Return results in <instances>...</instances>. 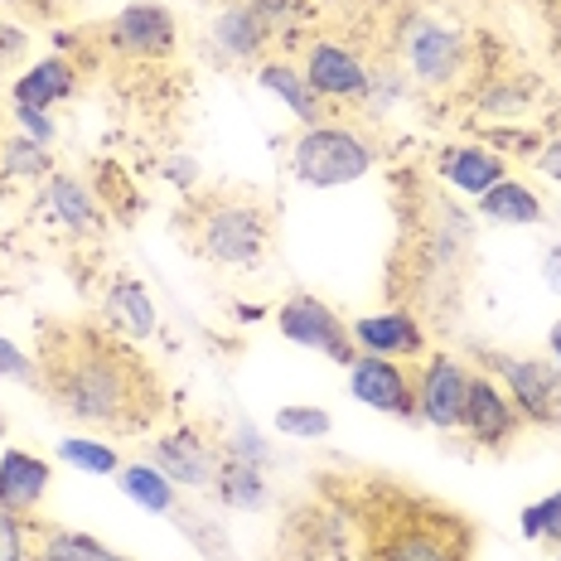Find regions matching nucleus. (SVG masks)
<instances>
[{
	"mask_svg": "<svg viewBox=\"0 0 561 561\" xmlns=\"http://www.w3.org/2000/svg\"><path fill=\"white\" fill-rule=\"evenodd\" d=\"M39 388L68 421L92 431H146L165 397L126 339L88 324L39 330Z\"/></svg>",
	"mask_w": 561,
	"mask_h": 561,
	"instance_id": "nucleus-1",
	"label": "nucleus"
},
{
	"mask_svg": "<svg viewBox=\"0 0 561 561\" xmlns=\"http://www.w3.org/2000/svg\"><path fill=\"white\" fill-rule=\"evenodd\" d=\"M184 238L204 262L228 266V272H252L272 248V214L252 204L248 194H208L184 218Z\"/></svg>",
	"mask_w": 561,
	"mask_h": 561,
	"instance_id": "nucleus-2",
	"label": "nucleus"
},
{
	"mask_svg": "<svg viewBox=\"0 0 561 561\" xmlns=\"http://www.w3.org/2000/svg\"><path fill=\"white\" fill-rule=\"evenodd\" d=\"M373 561H470V528L446 508H388L368 537Z\"/></svg>",
	"mask_w": 561,
	"mask_h": 561,
	"instance_id": "nucleus-3",
	"label": "nucleus"
},
{
	"mask_svg": "<svg viewBox=\"0 0 561 561\" xmlns=\"http://www.w3.org/2000/svg\"><path fill=\"white\" fill-rule=\"evenodd\" d=\"M378 165V150L364 131L339 122H314L296 136L290 146V170H296L300 184L310 190H339V184H354Z\"/></svg>",
	"mask_w": 561,
	"mask_h": 561,
	"instance_id": "nucleus-4",
	"label": "nucleus"
},
{
	"mask_svg": "<svg viewBox=\"0 0 561 561\" xmlns=\"http://www.w3.org/2000/svg\"><path fill=\"white\" fill-rule=\"evenodd\" d=\"M98 34L116 58H126V64H165L174 54V44H180L174 10L160 5V0H136V5L116 10Z\"/></svg>",
	"mask_w": 561,
	"mask_h": 561,
	"instance_id": "nucleus-5",
	"label": "nucleus"
},
{
	"mask_svg": "<svg viewBox=\"0 0 561 561\" xmlns=\"http://www.w3.org/2000/svg\"><path fill=\"white\" fill-rule=\"evenodd\" d=\"M276 330L286 334L296 348H310V354L330 358V364H339V368H348L358 358V344H354V334H348V320H339V310L324 306V300L310 296V290L280 300Z\"/></svg>",
	"mask_w": 561,
	"mask_h": 561,
	"instance_id": "nucleus-6",
	"label": "nucleus"
},
{
	"mask_svg": "<svg viewBox=\"0 0 561 561\" xmlns=\"http://www.w3.org/2000/svg\"><path fill=\"white\" fill-rule=\"evenodd\" d=\"M494 368L528 426H561V368L552 358H494Z\"/></svg>",
	"mask_w": 561,
	"mask_h": 561,
	"instance_id": "nucleus-7",
	"label": "nucleus"
},
{
	"mask_svg": "<svg viewBox=\"0 0 561 561\" xmlns=\"http://www.w3.org/2000/svg\"><path fill=\"white\" fill-rule=\"evenodd\" d=\"M402 54H407V68L426 88H450L470 68V39L460 30L440 25V20H416L402 39Z\"/></svg>",
	"mask_w": 561,
	"mask_h": 561,
	"instance_id": "nucleus-8",
	"label": "nucleus"
},
{
	"mask_svg": "<svg viewBox=\"0 0 561 561\" xmlns=\"http://www.w3.org/2000/svg\"><path fill=\"white\" fill-rule=\"evenodd\" d=\"M348 392L364 407L382 416H416V373L402 358H378V354H358L348 364Z\"/></svg>",
	"mask_w": 561,
	"mask_h": 561,
	"instance_id": "nucleus-9",
	"label": "nucleus"
},
{
	"mask_svg": "<svg viewBox=\"0 0 561 561\" xmlns=\"http://www.w3.org/2000/svg\"><path fill=\"white\" fill-rule=\"evenodd\" d=\"M460 431L479 450H508L518 440L523 416L513 407V397L504 392V382L489 378V373H470V397H465Z\"/></svg>",
	"mask_w": 561,
	"mask_h": 561,
	"instance_id": "nucleus-10",
	"label": "nucleus"
},
{
	"mask_svg": "<svg viewBox=\"0 0 561 561\" xmlns=\"http://www.w3.org/2000/svg\"><path fill=\"white\" fill-rule=\"evenodd\" d=\"M306 83L320 102H368L373 68L339 39H314L306 44V64H300Z\"/></svg>",
	"mask_w": 561,
	"mask_h": 561,
	"instance_id": "nucleus-11",
	"label": "nucleus"
},
{
	"mask_svg": "<svg viewBox=\"0 0 561 561\" xmlns=\"http://www.w3.org/2000/svg\"><path fill=\"white\" fill-rule=\"evenodd\" d=\"M465 397H470V368L450 354H426L416 368V416L431 431H460Z\"/></svg>",
	"mask_w": 561,
	"mask_h": 561,
	"instance_id": "nucleus-12",
	"label": "nucleus"
},
{
	"mask_svg": "<svg viewBox=\"0 0 561 561\" xmlns=\"http://www.w3.org/2000/svg\"><path fill=\"white\" fill-rule=\"evenodd\" d=\"M150 465L170 479L174 489H214L224 470V450L204 440L198 431H165L150 440Z\"/></svg>",
	"mask_w": 561,
	"mask_h": 561,
	"instance_id": "nucleus-13",
	"label": "nucleus"
},
{
	"mask_svg": "<svg viewBox=\"0 0 561 561\" xmlns=\"http://www.w3.org/2000/svg\"><path fill=\"white\" fill-rule=\"evenodd\" d=\"M102 330H112L116 339H126V344H140V339L156 334L160 314H156V300H150V290L140 286L136 276H116L107 290H102Z\"/></svg>",
	"mask_w": 561,
	"mask_h": 561,
	"instance_id": "nucleus-14",
	"label": "nucleus"
},
{
	"mask_svg": "<svg viewBox=\"0 0 561 561\" xmlns=\"http://www.w3.org/2000/svg\"><path fill=\"white\" fill-rule=\"evenodd\" d=\"M39 204L49 208V218H58L73 238H102V232H107V214H102L98 194H92L83 180H73V174H49L39 190Z\"/></svg>",
	"mask_w": 561,
	"mask_h": 561,
	"instance_id": "nucleus-15",
	"label": "nucleus"
},
{
	"mask_svg": "<svg viewBox=\"0 0 561 561\" xmlns=\"http://www.w3.org/2000/svg\"><path fill=\"white\" fill-rule=\"evenodd\" d=\"M358 354H378V358H416L426 354V334L407 310H378L364 314V320L348 324Z\"/></svg>",
	"mask_w": 561,
	"mask_h": 561,
	"instance_id": "nucleus-16",
	"label": "nucleus"
},
{
	"mask_svg": "<svg viewBox=\"0 0 561 561\" xmlns=\"http://www.w3.org/2000/svg\"><path fill=\"white\" fill-rule=\"evenodd\" d=\"M49 484H54L49 460H39V455H30V450L0 455V508L5 513H25V518H34L44 504V494H49Z\"/></svg>",
	"mask_w": 561,
	"mask_h": 561,
	"instance_id": "nucleus-17",
	"label": "nucleus"
},
{
	"mask_svg": "<svg viewBox=\"0 0 561 561\" xmlns=\"http://www.w3.org/2000/svg\"><path fill=\"white\" fill-rule=\"evenodd\" d=\"M436 170L470 198L489 194L499 180H508V160L499 156V150H489V146H450V150H440Z\"/></svg>",
	"mask_w": 561,
	"mask_h": 561,
	"instance_id": "nucleus-18",
	"label": "nucleus"
},
{
	"mask_svg": "<svg viewBox=\"0 0 561 561\" xmlns=\"http://www.w3.org/2000/svg\"><path fill=\"white\" fill-rule=\"evenodd\" d=\"M73 92H78V68L68 64V54L39 58L30 73H20L15 83H10V98H15L20 107H44V112H54L58 102H68Z\"/></svg>",
	"mask_w": 561,
	"mask_h": 561,
	"instance_id": "nucleus-19",
	"label": "nucleus"
},
{
	"mask_svg": "<svg viewBox=\"0 0 561 561\" xmlns=\"http://www.w3.org/2000/svg\"><path fill=\"white\" fill-rule=\"evenodd\" d=\"M266 39H272V30H266V20L256 15L248 0L218 10V20H214V49L224 54V58H232V64H252V58L266 49Z\"/></svg>",
	"mask_w": 561,
	"mask_h": 561,
	"instance_id": "nucleus-20",
	"label": "nucleus"
},
{
	"mask_svg": "<svg viewBox=\"0 0 561 561\" xmlns=\"http://www.w3.org/2000/svg\"><path fill=\"white\" fill-rule=\"evenodd\" d=\"M256 83H262L272 98L286 107L290 116H296L300 126H314V122H324V102L314 98V88L306 83V73L300 68H290V64H280V58H266L262 68H256Z\"/></svg>",
	"mask_w": 561,
	"mask_h": 561,
	"instance_id": "nucleus-21",
	"label": "nucleus"
},
{
	"mask_svg": "<svg viewBox=\"0 0 561 561\" xmlns=\"http://www.w3.org/2000/svg\"><path fill=\"white\" fill-rule=\"evenodd\" d=\"M474 208L489 218V224H504V228H533V224H542L547 218V208H542V198H537L523 180H499L489 194H479L474 198Z\"/></svg>",
	"mask_w": 561,
	"mask_h": 561,
	"instance_id": "nucleus-22",
	"label": "nucleus"
},
{
	"mask_svg": "<svg viewBox=\"0 0 561 561\" xmlns=\"http://www.w3.org/2000/svg\"><path fill=\"white\" fill-rule=\"evenodd\" d=\"M116 484H122V494L131 499L136 508L160 513V518H165V513H174V484H170V479L160 474L150 460L122 465V470H116Z\"/></svg>",
	"mask_w": 561,
	"mask_h": 561,
	"instance_id": "nucleus-23",
	"label": "nucleus"
},
{
	"mask_svg": "<svg viewBox=\"0 0 561 561\" xmlns=\"http://www.w3.org/2000/svg\"><path fill=\"white\" fill-rule=\"evenodd\" d=\"M34 557L39 561H126L102 537H88L78 528H39V552Z\"/></svg>",
	"mask_w": 561,
	"mask_h": 561,
	"instance_id": "nucleus-24",
	"label": "nucleus"
},
{
	"mask_svg": "<svg viewBox=\"0 0 561 561\" xmlns=\"http://www.w3.org/2000/svg\"><path fill=\"white\" fill-rule=\"evenodd\" d=\"M214 489L228 508H262L266 504V474H262V465H248V460H228L224 455V470H218Z\"/></svg>",
	"mask_w": 561,
	"mask_h": 561,
	"instance_id": "nucleus-25",
	"label": "nucleus"
},
{
	"mask_svg": "<svg viewBox=\"0 0 561 561\" xmlns=\"http://www.w3.org/2000/svg\"><path fill=\"white\" fill-rule=\"evenodd\" d=\"M58 460L83 470V474H116L122 470L116 446H107V440H98V436H64L58 440Z\"/></svg>",
	"mask_w": 561,
	"mask_h": 561,
	"instance_id": "nucleus-26",
	"label": "nucleus"
},
{
	"mask_svg": "<svg viewBox=\"0 0 561 561\" xmlns=\"http://www.w3.org/2000/svg\"><path fill=\"white\" fill-rule=\"evenodd\" d=\"M49 146H39V140L30 136H10L5 146H0V170H5V180H49Z\"/></svg>",
	"mask_w": 561,
	"mask_h": 561,
	"instance_id": "nucleus-27",
	"label": "nucleus"
},
{
	"mask_svg": "<svg viewBox=\"0 0 561 561\" xmlns=\"http://www.w3.org/2000/svg\"><path fill=\"white\" fill-rule=\"evenodd\" d=\"M276 436H290V440H324L334 431V416L324 407H280L276 412Z\"/></svg>",
	"mask_w": 561,
	"mask_h": 561,
	"instance_id": "nucleus-28",
	"label": "nucleus"
},
{
	"mask_svg": "<svg viewBox=\"0 0 561 561\" xmlns=\"http://www.w3.org/2000/svg\"><path fill=\"white\" fill-rule=\"evenodd\" d=\"M34 552H39V523L0 508V561H34Z\"/></svg>",
	"mask_w": 561,
	"mask_h": 561,
	"instance_id": "nucleus-29",
	"label": "nucleus"
},
{
	"mask_svg": "<svg viewBox=\"0 0 561 561\" xmlns=\"http://www.w3.org/2000/svg\"><path fill=\"white\" fill-rule=\"evenodd\" d=\"M523 537H528V542L561 547V489H552L547 499L523 508Z\"/></svg>",
	"mask_w": 561,
	"mask_h": 561,
	"instance_id": "nucleus-30",
	"label": "nucleus"
},
{
	"mask_svg": "<svg viewBox=\"0 0 561 561\" xmlns=\"http://www.w3.org/2000/svg\"><path fill=\"white\" fill-rule=\"evenodd\" d=\"M0 378L25 382V388H39V358H30L25 348L10 344L5 334H0Z\"/></svg>",
	"mask_w": 561,
	"mask_h": 561,
	"instance_id": "nucleus-31",
	"label": "nucleus"
},
{
	"mask_svg": "<svg viewBox=\"0 0 561 561\" xmlns=\"http://www.w3.org/2000/svg\"><path fill=\"white\" fill-rule=\"evenodd\" d=\"M228 460H248V465H262V470H266V460H272V446L262 440V431H256L252 421H242V426L228 436Z\"/></svg>",
	"mask_w": 561,
	"mask_h": 561,
	"instance_id": "nucleus-32",
	"label": "nucleus"
},
{
	"mask_svg": "<svg viewBox=\"0 0 561 561\" xmlns=\"http://www.w3.org/2000/svg\"><path fill=\"white\" fill-rule=\"evenodd\" d=\"M15 126H20V136H30V140H39V146H54V136H58V126H54V112H44V107H20L15 102Z\"/></svg>",
	"mask_w": 561,
	"mask_h": 561,
	"instance_id": "nucleus-33",
	"label": "nucleus"
},
{
	"mask_svg": "<svg viewBox=\"0 0 561 561\" xmlns=\"http://www.w3.org/2000/svg\"><path fill=\"white\" fill-rule=\"evenodd\" d=\"M248 5L256 10V15L266 20V30H290L300 20V0H248Z\"/></svg>",
	"mask_w": 561,
	"mask_h": 561,
	"instance_id": "nucleus-34",
	"label": "nucleus"
},
{
	"mask_svg": "<svg viewBox=\"0 0 561 561\" xmlns=\"http://www.w3.org/2000/svg\"><path fill=\"white\" fill-rule=\"evenodd\" d=\"M25 49H30V34L20 30V25H10V20H0V68L15 64Z\"/></svg>",
	"mask_w": 561,
	"mask_h": 561,
	"instance_id": "nucleus-35",
	"label": "nucleus"
},
{
	"mask_svg": "<svg viewBox=\"0 0 561 561\" xmlns=\"http://www.w3.org/2000/svg\"><path fill=\"white\" fill-rule=\"evenodd\" d=\"M537 170L552 174V180H561V140H547V146L537 150Z\"/></svg>",
	"mask_w": 561,
	"mask_h": 561,
	"instance_id": "nucleus-36",
	"label": "nucleus"
},
{
	"mask_svg": "<svg viewBox=\"0 0 561 561\" xmlns=\"http://www.w3.org/2000/svg\"><path fill=\"white\" fill-rule=\"evenodd\" d=\"M165 174H170V180H174V184H180V190H190V184L198 180L194 160H184V156H180V160H170V165H165Z\"/></svg>",
	"mask_w": 561,
	"mask_h": 561,
	"instance_id": "nucleus-37",
	"label": "nucleus"
},
{
	"mask_svg": "<svg viewBox=\"0 0 561 561\" xmlns=\"http://www.w3.org/2000/svg\"><path fill=\"white\" fill-rule=\"evenodd\" d=\"M542 276H547V286H552L557 296H561V242H557V248L542 256Z\"/></svg>",
	"mask_w": 561,
	"mask_h": 561,
	"instance_id": "nucleus-38",
	"label": "nucleus"
},
{
	"mask_svg": "<svg viewBox=\"0 0 561 561\" xmlns=\"http://www.w3.org/2000/svg\"><path fill=\"white\" fill-rule=\"evenodd\" d=\"M20 5H30V10H39V15H49V10L64 5V0H20Z\"/></svg>",
	"mask_w": 561,
	"mask_h": 561,
	"instance_id": "nucleus-39",
	"label": "nucleus"
},
{
	"mask_svg": "<svg viewBox=\"0 0 561 561\" xmlns=\"http://www.w3.org/2000/svg\"><path fill=\"white\" fill-rule=\"evenodd\" d=\"M547 348H552V364L561 368V324H557V330H552V339H547Z\"/></svg>",
	"mask_w": 561,
	"mask_h": 561,
	"instance_id": "nucleus-40",
	"label": "nucleus"
},
{
	"mask_svg": "<svg viewBox=\"0 0 561 561\" xmlns=\"http://www.w3.org/2000/svg\"><path fill=\"white\" fill-rule=\"evenodd\" d=\"M552 561H561V547H557V557H552Z\"/></svg>",
	"mask_w": 561,
	"mask_h": 561,
	"instance_id": "nucleus-41",
	"label": "nucleus"
}]
</instances>
